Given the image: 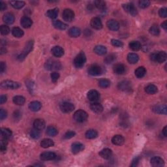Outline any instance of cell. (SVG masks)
Returning a JSON list of instances; mask_svg holds the SVG:
<instances>
[{"label":"cell","instance_id":"cell-53","mask_svg":"<svg viewBox=\"0 0 167 167\" xmlns=\"http://www.w3.org/2000/svg\"><path fill=\"white\" fill-rule=\"evenodd\" d=\"M111 43L114 46H116V47H122L123 45V44L122 42L117 39H112Z\"/></svg>","mask_w":167,"mask_h":167},{"label":"cell","instance_id":"cell-27","mask_svg":"<svg viewBox=\"0 0 167 167\" xmlns=\"http://www.w3.org/2000/svg\"><path fill=\"white\" fill-rule=\"evenodd\" d=\"M93 51L97 55H99V56H103V55L106 54L107 49L105 46H104L103 45H97L94 48Z\"/></svg>","mask_w":167,"mask_h":167},{"label":"cell","instance_id":"cell-63","mask_svg":"<svg viewBox=\"0 0 167 167\" xmlns=\"http://www.w3.org/2000/svg\"><path fill=\"white\" fill-rule=\"evenodd\" d=\"M162 132H163V135L164 136H166V127L165 126L163 128V131H162Z\"/></svg>","mask_w":167,"mask_h":167},{"label":"cell","instance_id":"cell-55","mask_svg":"<svg viewBox=\"0 0 167 167\" xmlns=\"http://www.w3.org/2000/svg\"><path fill=\"white\" fill-rule=\"evenodd\" d=\"M75 134H76L75 132H74V131H67V133L65 134L64 137H65V138H66V139H70L75 136Z\"/></svg>","mask_w":167,"mask_h":167},{"label":"cell","instance_id":"cell-28","mask_svg":"<svg viewBox=\"0 0 167 167\" xmlns=\"http://www.w3.org/2000/svg\"><path fill=\"white\" fill-rule=\"evenodd\" d=\"M3 20L5 23L7 24H12L14 22V16L12 13L7 12V13L5 14L3 16Z\"/></svg>","mask_w":167,"mask_h":167},{"label":"cell","instance_id":"cell-37","mask_svg":"<svg viewBox=\"0 0 167 167\" xmlns=\"http://www.w3.org/2000/svg\"><path fill=\"white\" fill-rule=\"evenodd\" d=\"M58 12H59L58 9L54 8L50 10H48V11L46 12V15L47 16L49 17L50 18L55 19L57 18V16H58Z\"/></svg>","mask_w":167,"mask_h":167},{"label":"cell","instance_id":"cell-20","mask_svg":"<svg viewBox=\"0 0 167 167\" xmlns=\"http://www.w3.org/2000/svg\"><path fill=\"white\" fill-rule=\"evenodd\" d=\"M52 53L56 58H60L64 54V50L61 46H55L52 49Z\"/></svg>","mask_w":167,"mask_h":167},{"label":"cell","instance_id":"cell-7","mask_svg":"<svg viewBox=\"0 0 167 167\" xmlns=\"http://www.w3.org/2000/svg\"><path fill=\"white\" fill-rule=\"evenodd\" d=\"M88 74L91 76H99L103 73V68L98 65H92L88 69Z\"/></svg>","mask_w":167,"mask_h":167},{"label":"cell","instance_id":"cell-35","mask_svg":"<svg viewBox=\"0 0 167 167\" xmlns=\"http://www.w3.org/2000/svg\"><path fill=\"white\" fill-rule=\"evenodd\" d=\"M11 32H12V35H13L14 37H17V38L22 37L24 34V31L22 30L21 28H20V27H14V28H12Z\"/></svg>","mask_w":167,"mask_h":167},{"label":"cell","instance_id":"cell-32","mask_svg":"<svg viewBox=\"0 0 167 167\" xmlns=\"http://www.w3.org/2000/svg\"><path fill=\"white\" fill-rule=\"evenodd\" d=\"M157 87L154 84H149L145 88V91L148 94L153 95L157 92Z\"/></svg>","mask_w":167,"mask_h":167},{"label":"cell","instance_id":"cell-46","mask_svg":"<svg viewBox=\"0 0 167 167\" xmlns=\"http://www.w3.org/2000/svg\"><path fill=\"white\" fill-rule=\"evenodd\" d=\"M7 146V139L3 138L1 139V142H0V149L2 152H4L6 151Z\"/></svg>","mask_w":167,"mask_h":167},{"label":"cell","instance_id":"cell-34","mask_svg":"<svg viewBox=\"0 0 167 167\" xmlns=\"http://www.w3.org/2000/svg\"><path fill=\"white\" fill-rule=\"evenodd\" d=\"M127 60L131 64L136 63L139 60V56L135 53H130L127 56Z\"/></svg>","mask_w":167,"mask_h":167},{"label":"cell","instance_id":"cell-33","mask_svg":"<svg viewBox=\"0 0 167 167\" xmlns=\"http://www.w3.org/2000/svg\"><path fill=\"white\" fill-rule=\"evenodd\" d=\"M54 145V141L49 138L43 139L41 142V146L43 148H48L50 147H52Z\"/></svg>","mask_w":167,"mask_h":167},{"label":"cell","instance_id":"cell-62","mask_svg":"<svg viewBox=\"0 0 167 167\" xmlns=\"http://www.w3.org/2000/svg\"><path fill=\"white\" fill-rule=\"evenodd\" d=\"M161 27L164 29V30H166L167 29V22L164 21L163 23L161 24Z\"/></svg>","mask_w":167,"mask_h":167},{"label":"cell","instance_id":"cell-43","mask_svg":"<svg viewBox=\"0 0 167 167\" xmlns=\"http://www.w3.org/2000/svg\"><path fill=\"white\" fill-rule=\"evenodd\" d=\"M149 33L154 36H158L160 34V29H159L157 25L154 24L149 28Z\"/></svg>","mask_w":167,"mask_h":167},{"label":"cell","instance_id":"cell-52","mask_svg":"<svg viewBox=\"0 0 167 167\" xmlns=\"http://www.w3.org/2000/svg\"><path fill=\"white\" fill-rule=\"evenodd\" d=\"M51 76V79L52 81L53 82H56L58 80V79L59 78V74L58 73V72H52L50 74Z\"/></svg>","mask_w":167,"mask_h":167},{"label":"cell","instance_id":"cell-14","mask_svg":"<svg viewBox=\"0 0 167 167\" xmlns=\"http://www.w3.org/2000/svg\"><path fill=\"white\" fill-rule=\"evenodd\" d=\"M91 26L95 29H101L103 27V24L101 19L98 17H94L91 20Z\"/></svg>","mask_w":167,"mask_h":167},{"label":"cell","instance_id":"cell-41","mask_svg":"<svg viewBox=\"0 0 167 167\" xmlns=\"http://www.w3.org/2000/svg\"><path fill=\"white\" fill-rule=\"evenodd\" d=\"M1 134L3 138L8 139L9 138H11V136H12V132L10 129L7 128H1Z\"/></svg>","mask_w":167,"mask_h":167},{"label":"cell","instance_id":"cell-58","mask_svg":"<svg viewBox=\"0 0 167 167\" xmlns=\"http://www.w3.org/2000/svg\"><path fill=\"white\" fill-rule=\"evenodd\" d=\"M139 162V157H136L134 158L133 161H132V164H131V166H136L138 165Z\"/></svg>","mask_w":167,"mask_h":167},{"label":"cell","instance_id":"cell-2","mask_svg":"<svg viewBox=\"0 0 167 167\" xmlns=\"http://www.w3.org/2000/svg\"><path fill=\"white\" fill-rule=\"evenodd\" d=\"M88 118V114L86 111L83 110H78L76 111L73 115V118L74 120L78 123H83L85 122Z\"/></svg>","mask_w":167,"mask_h":167},{"label":"cell","instance_id":"cell-40","mask_svg":"<svg viewBox=\"0 0 167 167\" xmlns=\"http://www.w3.org/2000/svg\"><path fill=\"white\" fill-rule=\"evenodd\" d=\"M85 136L86 138L88 139H93L98 136V133L93 129H89V130L86 131Z\"/></svg>","mask_w":167,"mask_h":167},{"label":"cell","instance_id":"cell-36","mask_svg":"<svg viewBox=\"0 0 167 167\" xmlns=\"http://www.w3.org/2000/svg\"><path fill=\"white\" fill-rule=\"evenodd\" d=\"M53 26L56 29H60V30H65L67 28V25L63 23L60 20H55L53 22Z\"/></svg>","mask_w":167,"mask_h":167},{"label":"cell","instance_id":"cell-42","mask_svg":"<svg viewBox=\"0 0 167 167\" xmlns=\"http://www.w3.org/2000/svg\"><path fill=\"white\" fill-rule=\"evenodd\" d=\"M58 130L53 126H49L46 129V134L50 136H55L58 134Z\"/></svg>","mask_w":167,"mask_h":167},{"label":"cell","instance_id":"cell-47","mask_svg":"<svg viewBox=\"0 0 167 167\" xmlns=\"http://www.w3.org/2000/svg\"><path fill=\"white\" fill-rule=\"evenodd\" d=\"M116 60V56L114 54H110L107 56L105 59H104V61L107 64H110Z\"/></svg>","mask_w":167,"mask_h":167},{"label":"cell","instance_id":"cell-24","mask_svg":"<svg viewBox=\"0 0 167 167\" xmlns=\"http://www.w3.org/2000/svg\"><path fill=\"white\" fill-rule=\"evenodd\" d=\"M113 70L114 73L116 74H119H119H123L125 72V67L123 64L118 63L114 66Z\"/></svg>","mask_w":167,"mask_h":167},{"label":"cell","instance_id":"cell-25","mask_svg":"<svg viewBox=\"0 0 167 167\" xmlns=\"http://www.w3.org/2000/svg\"><path fill=\"white\" fill-rule=\"evenodd\" d=\"M42 107V104L39 101H32L29 104V108L33 112H37L41 110Z\"/></svg>","mask_w":167,"mask_h":167},{"label":"cell","instance_id":"cell-44","mask_svg":"<svg viewBox=\"0 0 167 167\" xmlns=\"http://www.w3.org/2000/svg\"><path fill=\"white\" fill-rule=\"evenodd\" d=\"M94 4L97 9L101 11L106 9V3L102 0H96L94 1Z\"/></svg>","mask_w":167,"mask_h":167},{"label":"cell","instance_id":"cell-23","mask_svg":"<svg viewBox=\"0 0 167 167\" xmlns=\"http://www.w3.org/2000/svg\"><path fill=\"white\" fill-rule=\"evenodd\" d=\"M99 155L104 159H109L112 155V151L109 148H104L99 152Z\"/></svg>","mask_w":167,"mask_h":167},{"label":"cell","instance_id":"cell-59","mask_svg":"<svg viewBox=\"0 0 167 167\" xmlns=\"http://www.w3.org/2000/svg\"><path fill=\"white\" fill-rule=\"evenodd\" d=\"M6 9H7V5L3 1L0 2V10H1V11H3Z\"/></svg>","mask_w":167,"mask_h":167},{"label":"cell","instance_id":"cell-26","mask_svg":"<svg viewBox=\"0 0 167 167\" xmlns=\"http://www.w3.org/2000/svg\"><path fill=\"white\" fill-rule=\"evenodd\" d=\"M90 109L91 110V111H93L95 113L100 114L103 110V107L101 104L94 103H92L90 105Z\"/></svg>","mask_w":167,"mask_h":167},{"label":"cell","instance_id":"cell-30","mask_svg":"<svg viewBox=\"0 0 167 167\" xmlns=\"http://www.w3.org/2000/svg\"><path fill=\"white\" fill-rule=\"evenodd\" d=\"M81 34V31L78 27H73L69 30V35L71 37H78Z\"/></svg>","mask_w":167,"mask_h":167},{"label":"cell","instance_id":"cell-6","mask_svg":"<svg viewBox=\"0 0 167 167\" xmlns=\"http://www.w3.org/2000/svg\"><path fill=\"white\" fill-rule=\"evenodd\" d=\"M1 88L7 89H16L21 86L19 82H14L12 80H5L1 83Z\"/></svg>","mask_w":167,"mask_h":167},{"label":"cell","instance_id":"cell-16","mask_svg":"<svg viewBox=\"0 0 167 167\" xmlns=\"http://www.w3.org/2000/svg\"><path fill=\"white\" fill-rule=\"evenodd\" d=\"M84 149V146L80 142H75L72 144L71 151L74 154H77L83 151Z\"/></svg>","mask_w":167,"mask_h":167},{"label":"cell","instance_id":"cell-1","mask_svg":"<svg viewBox=\"0 0 167 167\" xmlns=\"http://www.w3.org/2000/svg\"><path fill=\"white\" fill-rule=\"evenodd\" d=\"M150 58L153 61L161 63L166 60L167 56L165 52H155L151 54Z\"/></svg>","mask_w":167,"mask_h":167},{"label":"cell","instance_id":"cell-31","mask_svg":"<svg viewBox=\"0 0 167 167\" xmlns=\"http://www.w3.org/2000/svg\"><path fill=\"white\" fill-rule=\"evenodd\" d=\"M12 101L13 103L16 104V105H23L26 102V99L24 98L23 96L21 95H16L14 96L13 98H12Z\"/></svg>","mask_w":167,"mask_h":167},{"label":"cell","instance_id":"cell-17","mask_svg":"<svg viewBox=\"0 0 167 167\" xmlns=\"http://www.w3.org/2000/svg\"><path fill=\"white\" fill-rule=\"evenodd\" d=\"M87 97L89 101H97L100 97V94L97 91L92 89V90L89 91L88 94H87Z\"/></svg>","mask_w":167,"mask_h":167},{"label":"cell","instance_id":"cell-5","mask_svg":"<svg viewBox=\"0 0 167 167\" xmlns=\"http://www.w3.org/2000/svg\"><path fill=\"white\" fill-rule=\"evenodd\" d=\"M44 67L47 70L50 71L59 70L61 68V64L59 61L54 60V59H48L45 63Z\"/></svg>","mask_w":167,"mask_h":167},{"label":"cell","instance_id":"cell-4","mask_svg":"<svg viewBox=\"0 0 167 167\" xmlns=\"http://www.w3.org/2000/svg\"><path fill=\"white\" fill-rule=\"evenodd\" d=\"M33 41H29L27 42L26 44V46H25L23 50V51L22 52V53L19 55L18 56V59L20 61L24 60L25 58L28 55V54L30 52L32 49H33Z\"/></svg>","mask_w":167,"mask_h":167},{"label":"cell","instance_id":"cell-39","mask_svg":"<svg viewBox=\"0 0 167 167\" xmlns=\"http://www.w3.org/2000/svg\"><path fill=\"white\" fill-rule=\"evenodd\" d=\"M10 4L13 8L16 9H20L25 5V2L23 1H11Z\"/></svg>","mask_w":167,"mask_h":167},{"label":"cell","instance_id":"cell-15","mask_svg":"<svg viewBox=\"0 0 167 167\" xmlns=\"http://www.w3.org/2000/svg\"><path fill=\"white\" fill-rule=\"evenodd\" d=\"M106 26L108 27V28L112 31H118L119 29V24L118 22L113 19L109 20L107 22Z\"/></svg>","mask_w":167,"mask_h":167},{"label":"cell","instance_id":"cell-38","mask_svg":"<svg viewBox=\"0 0 167 167\" xmlns=\"http://www.w3.org/2000/svg\"><path fill=\"white\" fill-rule=\"evenodd\" d=\"M129 48L133 51H138L141 48V44L140 43V42L136 41L130 42L129 44Z\"/></svg>","mask_w":167,"mask_h":167},{"label":"cell","instance_id":"cell-51","mask_svg":"<svg viewBox=\"0 0 167 167\" xmlns=\"http://www.w3.org/2000/svg\"><path fill=\"white\" fill-rule=\"evenodd\" d=\"M26 85L27 86V88H28L29 92L31 93H33V91L35 90V84L33 81L31 80H29L27 82Z\"/></svg>","mask_w":167,"mask_h":167},{"label":"cell","instance_id":"cell-11","mask_svg":"<svg viewBox=\"0 0 167 167\" xmlns=\"http://www.w3.org/2000/svg\"><path fill=\"white\" fill-rule=\"evenodd\" d=\"M118 88L119 89L123 91H130L132 89L131 84L130 82L127 80H123L119 82L118 85Z\"/></svg>","mask_w":167,"mask_h":167},{"label":"cell","instance_id":"cell-22","mask_svg":"<svg viewBox=\"0 0 167 167\" xmlns=\"http://www.w3.org/2000/svg\"><path fill=\"white\" fill-rule=\"evenodd\" d=\"M20 24L24 28H29V27H30L32 26L33 22H32V20L30 18H29V17L24 16L20 20Z\"/></svg>","mask_w":167,"mask_h":167},{"label":"cell","instance_id":"cell-56","mask_svg":"<svg viewBox=\"0 0 167 167\" xmlns=\"http://www.w3.org/2000/svg\"><path fill=\"white\" fill-rule=\"evenodd\" d=\"M7 112L4 110L3 109H1V110H0V119H1V120H3L4 119H5L7 118Z\"/></svg>","mask_w":167,"mask_h":167},{"label":"cell","instance_id":"cell-10","mask_svg":"<svg viewBox=\"0 0 167 167\" xmlns=\"http://www.w3.org/2000/svg\"><path fill=\"white\" fill-rule=\"evenodd\" d=\"M62 17L65 21L71 22L74 18V13L73 10L70 9H65L62 14Z\"/></svg>","mask_w":167,"mask_h":167},{"label":"cell","instance_id":"cell-19","mask_svg":"<svg viewBox=\"0 0 167 167\" xmlns=\"http://www.w3.org/2000/svg\"><path fill=\"white\" fill-rule=\"evenodd\" d=\"M33 127L39 131L43 130L45 127V121L42 119H37L33 122Z\"/></svg>","mask_w":167,"mask_h":167},{"label":"cell","instance_id":"cell-8","mask_svg":"<svg viewBox=\"0 0 167 167\" xmlns=\"http://www.w3.org/2000/svg\"><path fill=\"white\" fill-rule=\"evenodd\" d=\"M60 109L64 113H70L74 110V106L69 102H63L60 104Z\"/></svg>","mask_w":167,"mask_h":167},{"label":"cell","instance_id":"cell-29","mask_svg":"<svg viewBox=\"0 0 167 167\" xmlns=\"http://www.w3.org/2000/svg\"><path fill=\"white\" fill-rule=\"evenodd\" d=\"M146 73V70L144 67H139L136 69L135 71H134L135 76L138 78H143V77L145 76Z\"/></svg>","mask_w":167,"mask_h":167},{"label":"cell","instance_id":"cell-54","mask_svg":"<svg viewBox=\"0 0 167 167\" xmlns=\"http://www.w3.org/2000/svg\"><path fill=\"white\" fill-rule=\"evenodd\" d=\"M159 14L161 18H166L167 16V10L166 8H161L159 9Z\"/></svg>","mask_w":167,"mask_h":167},{"label":"cell","instance_id":"cell-61","mask_svg":"<svg viewBox=\"0 0 167 167\" xmlns=\"http://www.w3.org/2000/svg\"><path fill=\"white\" fill-rule=\"evenodd\" d=\"M20 115H21V114H20V112L19 111H16L14 114V118H15V119L20 118L21 117Z\"/></svg>","mask_w":167,"mask_h":167},{"label":"cell","instance_id":"cell-9","mask_svg":"<svg viewBox=\"0 0 167 167\" xmlns=\"http://www.w3.org/2000/svg\"><path fill=\"white\" fill-rule=\"evenodd\" d=\"M123 8L127 12H128L129 14H131V15L133 16H135L137 15V14H138L137 9L133 3H127L123 5Z\"/></svg>","mask_w":167,"mask_h":167},{"label":"cell","instance_id":"cell-3","mask_svg":"<svg viewBox=\"0 0 167 167\" xmlns=\"http://www.w3.org/2000/svg\"><path fill=\"white\" fill-rule=\"evenodd\" d=\"M86 61V57L85 54L83 52H81L79 53L76 58L74 59V65L75 67L78 69H80L83 67Z\"/></svg>","mask_w":167,"mask_h":167},{"label":"cell","instance_id":"cell-21","mask_svg":"<svg viewBox=\"0 0 167 167\" xmlns=\"http://www.w3.org/2000/svg\"><path fill=\"white\" fill-rule=\"evenodd\" d=\"M112 142L113 144L116 146H121L123 145L125 142V138L123 136L117 134V135L114 136L112 138Z\"/></svg>","mask_w":167,"mask_h":167},{"label":"cell","instance_id":"cell-60","mask_svg":"<svg viewBox=\"0 0 167 167\" xmlns=\"http://www.w3.org/2000/svg\"><path fill=\"white\" fill-rule=\"evenodd\" d=\"M7 100V98L5 95H1L0 97V104H3L5 103Z\"/></svg>","mask_w":167,"mask_h":167},{"label":"cell","instance_id":"cell-57","mask_svg":"<svg viewBox=\"0 0 167 167\" xmlns=\"http://www.w3.org/2000/svg\"><path fill=\"white\" fill-rule=\"evenodd\" d=\"M5 69H6L5 63L3 61L1 62V65H0V72H1V73H3V72L5 71Z\"/></svg>","mask_w":167,"mask_h":167},{"label":"cell","instance_id":"cell-50","mask_svg":"<svg viewBox=\"0 0 167 167\" xmlns=\"http://www.w3.org/2000/svg\"><path fill=\"white\" fill-rule=\"evenodd\" d=\"M0 30H1V33L3 35H7L10 33L9 27L6 25H2L1 28H0Z\"/></svg>","mask_w":167,"mask_h":167},{"label":"cell","instance_id":"cell-49","mask_svg":"<svg viewBox=\"0 0 167 167\" xmlns=\"http://www.w3.org/2000/svg\"><path fill=\"white\" fill-rule=\"evenodd\" d=\"M138 4L140 8L146 9L149 6L150 1H148V0H140V1L138 2Z\"/></svg>","mask_w":167,"mask_h":167},{"label":"cell","instance_id":"cell-45","mask_svg":"<svg viewBox=\"0 0 167 167\" xmlns=\"http://www.w3.org/2000/svg\"><path fill=\"white\" fill-rule=\"evenodd\" d=\"M99 85L103 88H106L110 86V82L108 79H101L99 82Z\"/></svg>","mask_w":167,"mask_h":167},{"label":"cell","instance_id":"cell-18","mask_svg":"<svg viewBox=\"0 0 167 167\" xmlns=\"http://www.w3.org/2000/svg\"><path fill=\"white\" fill-rule=\"evenodd\" d=\"M166 105H155L153 106L152 110L153 112L159 114H166Z\"/></svg>","mask_w":167,"mask_h":167},{"label":"cell","instance_id":"cell-13","mask_svg":"<svg viewBox=\"0 0 167 167\" xmlns=\"http://www.w3.org/2000/svg\"><path fill=\"white\" fill-rule=\"evenodd\" d=\"M151 164L154 167H161L164 165V160L160 157L155 156L151 159Z\"/></svg>","mask_w":167,"mask_h":167},{"label":"cell","instance_id":"cell-48","mask_svg":"<svg viewBox=\"0 0 167 167\" xmlns=\"http://www.w3.org/2000/svg\"><path fill=\"white\" fill-rule=\"evenodd\" d=\"M30 136L31 138L34 139H38L41 136V133H40V131L37 130L36 129H33L30 133Z\"/></svg>","mask_w":167,"mask_h":167},{"label":"cell","instance_id":"cell-12","mask_svg":"<svg viewBox=\"0 0 167 167\" xmlns=\"http://www.w3.org/2000/svg\"><path fill=\"white\" fill-rule=\"evenodd\" d=\"M40 157H41V159L42 161H51L56 159L57 156L56 154L54 152L48 151L41 153Z\"/></svg>","mask_w":167,"mask_h":167}]
</instances>
